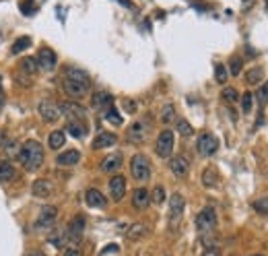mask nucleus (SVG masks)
I'll list each match as a JSON object with an SVG mask.
<instances>
[{"mask_svg": "<svg viewBox=\"0 0 268 256\" xmlns=\"http://www.w3.org/2000/svg\"><path fill=\"white\" fill-rule=\"evenodd\" d=\"M6 143H8V139H6V132H4V130H0V149H4Z\"/></svg>", "mask_w": 268, "mask_h": 256, "instance_id": "nucleus-46", "label": "nucleus"}, {"mask_svg": "<svg viewBox=\"0 0 268 256\" xmlns=\"http://www.w3.org/2000/svg\"><path fill=\"white\" fill-rule=\"evenodd\" d=\"M60 110H62V116H66L71 122H83L85 120V107L81 103H74V102H66V103H60Z\"/></svg>", "mask_w": 268, "mask_h": 256, "instance_id": "nucleus-10", "label": "nucleus"}, {"mask_svg": "<svg viewBox=\"0 0 268 256\" xmlns=\"http://www.w3.org/2000/svg\"><path fill=\"white\" fill-rule=\"evenodd\" d=\"M148 203H151V194H148V190L146 188H136L134 190V194H132V206L134 209H138V211H143V209H146L148 206Z\"/></svg>", "mask_w": 268, "mask_h": 256, "instance_id": "nucleus-19", "label": "nucleus"}, {"mask_svg": "<svg viewBox=\"0 0 268 256\" xmlns=\"http://www.w3.org/2000/svg\"><path fill=\"white\" fill-rule=\"evenodd\" d=\"M252 110H254V95L252 93H244V97H242V112L250 114Z\"/></svg>", "mask_w": 268, "mask_h": 256, "instance_id": "nucleus-36", "label": "nucleus"}, {"mask_svg": "<svg viewBox=\"0 0 268 256\" xmlns=\"http://www.w3.org/2000/svg\"><path fill=\"white\" fill-rule=\"evenodd\" d=\"M202 256H221V254H219V250H215V248H211V250H206V252H204Z\"/></svg>", "mask_w": 268, "mask_h": 256, "instance_id": "nucleus-47", "label": "nucleus"}, {"mask_svg": "<svg viewBox=\"0 0 268 256\" xmlns=\"http://www.w3.org/2000/svg\"><path fill=\"white\" fill-rule=\"evenodd\" d=\"M240 73H242V58H233L231 66H229V75H231V77H237Z\"/></svg>", "mask_w": 268, "mask_h": 256, "instance_id": "nucleus-41", "label": "nucleus"}, {"mask_svg": "<svg viewBox=\"0 0 268 256\" xmlns=\"http://www.w3.org/2000/svg\"><path fill=\"white\" fill-rule=\"evenodd\" d=\"M118 143V136L114 132H99L93 141V149L99 151V149H107V147H114Z\"/></svg>", "mask_w": 268, "mask_h": 256, "instance_id": "nucleus-18", "label": "nucleus"}, {"mask_svg": "<svg viewBox=\"0 0 268 256\" xmlns=\"http://www.w3.org/2000/svg\"><path fill=\"white\" fill-rule=\"evenodd\" d=\"M66 132H68V134H73L74 139H83V136L87 134V126H85L83 122H68Z\"/></svg>", "mask_w": 268, "mask_h": 256, "instance_id": "nucleus-28", "label": "nucleus"}, {"mask_svg": "<svg viewBox=\"0 0 268 256\" xmlns=\"http://www.w3.org/2000/svg\"><path fill=\"white\" fill-rule=\"evenodd\" d=\"M29 46H31V39H29V37H19L17 39V42L13 44V48H11V52L13 54H21L23 50H27V48Z\"/></svg>", "mask_w": 268, "mask_h": 256, "instance_id": "nucleus-33", "label": "nucleus"}, {"mask_svg": "<svg viewBox=\"0 0 268 256\" xmlns=\"http://www.w3.org/2000/svg\"><path fill=\"white\" fill-rule=\"evenodd\" d=\"M118 250H120V248H118V246H116V244H110V246H105V248L101 250V256H105V254H110V252H118Z\"/></svg>", "mask_w": 268, "mask_h": 256, "instance_id": "nucleus-45", "label": "nucleus"}, {"mask_svg": "<svg viewBox=\"0 0 268 256\" xmlns=\"http://www.w3.org/2000/svg\"><path fill=\"white\" fill-rule=\"evenodd\" d=\"M56 219H58V209L52 205L48 206H42V211H39V217L35 221V230L37 231H46V230H52L56 225Z\"/></svg>", "mask_w": 268, "mask_h": 256, "instance_id": "nucleus-6", "label": "nucleus"}, {"mask_svg": "<svg viewBox=\"0 0 268 256\" xmlns=\"http://www.w3.org/2000/svg\"><path fill=\"white\" fill-rule=\"evenodd\" d=\"M145 134H146V126L143 122H134V124H130V128H128L126 136H128V141H130V143L138 145V143L145 141Z\"/></svg>", "mask_w": 268, "mask_h": 256, "instance_id": "nucleus-20", "label": "nucleus"}, {"mask_svg": "<svg viewBox=\"0 0 268 256\" xmlns=\"http://www.w3.org/2000/svg\"><path fill=\"white\" fill-rule=\"evenodd\" d=\"M262 77H264L262 68L260 66H254V68H250V71L245 73V83L247 85H258V83L262 81Z\"/></svg>", "mask_w": 268, "mask_h": 256, "instance_id": "nucleus-29", "label": "nucleus"}, {"mask_svg": "<svg viewBox=\"0 0 268 256\" xmlns=\"http://www.w3.org/2000/svg\"><path fill=\"white\" fill-rule=\"evenodd\" d=\"M223 100H227L229 103H233V102L240 100V93H237L235 87H225V89H223Z\"/></svg>", "mask_w": 268, "mask_h": 256, "instance_id": "nucleus-39", "label": "nucleus"}, {"mask_svg": "<svg viewBox=\"0 0 268 256\" xmlns=\"http://www.w3.org/2000/svg\"><path fill=\"white\" fill-rule=\"evenodd\" d=\"M184 206H186L184 196L177 194V192L171 194V199H170V225L171 228H175V225L180 223L182 215H184Z\"/></svg>", "mask_w": 268, "mask_h": 256, "instance_id": "nucleus-9", "label": "nucleus"}, {"mask_svg": "<svg viewBox=\"0 0 268 256\" xmlns=\"http://www.w3.org/2000/svg\"><path fill=\"white\" fill-rule=\"evenodd\" d=\"M254 209L260 213V215H268V199H260L254 203Z\"/></svg>", "mask_w": 268, "mask_h": 256, "instance_id": "nucleus-42", "label": "nucleus"}, {"mask_svg": "<svg viewBox=\"0 0 268 256\" xmlns=\"http://www.w3.org/2000/svg\"><path fill=\"white\" fill-rule=\"evenodd\" d=\"M112 105H114V97L107 91H95V95L91 97V107H93V110H97V112L110 110Z\"/></svg>", "mask_w": 268, "mask_h": 256, "instance_id": "nucleus-13", "label": "nucleus"}, {"mask_svg": "<svg viewBox=\"0 0 268 256\" xmlns=\"http://www.w3.org/2000/svg\"><path fill=\"white\" fill-rule=\"evenodd\" d=\"M37 110H39V116L44 118L46 122H58L62 118V110H60V105L54 103V102H49V100H44V102H39L37 105Z\"/></svg>", "mask_w": 268, "mask_h": 256, "instance_id": "nucleus-7", "label": "nucleus"}, {"mask_svg": "<svg viewBox=\"0 0 268 256\" xmlns=\"http://www.w3.org/2000/svg\"><path fill=\"white\" fill-rule=\"evenodd\" d=\"M217 182H219V178H217V172L215 170H204L202 172V184L206 186V188H213V186H217Z\"/></svg>", "mask_w": 268, "mask_h": 256, "instance_id": "nucleus-31", "label": "nucleus"}, {"mask_svg": "<svg viewBox=\"0 0 268 256\" xmlns=\"http://www.w3.org/2000/svg\"><path fill=\"white\" fill-rule=\"evenodd\" d=\"M31 194L35 196V199H48V196L54 194V184L49 180L39 178V180H35L31 184Z\"/></svg>", "mask_w": 268, "mask_h": 256, "instance_id": "nucleus-12", "label": "nucleus"}, {"mask_svg": "<svg viewBox=\"0 0 268 256\" xmlns=\"http://www.w3.org/2000/svg\"><path fill=\"white\" fill-rule=\"evenodd\" d=\"M4 100H6V95H4V91H2V85H0V107L4 105Z\"/></svg>", "mask_w": 268, "mask_h": 256, "instance_id": "nucleus-48", "label": "nucleus"}, {"mask_svg": "<svg viewBox=\"0 0 268 256\" xmlns=\"http://www.w3.org/2000/svg\"><path fill=\"white\" fill-rule=\"evenodd\" d=\"M254 256H260V254H254Z\"/></svg>", "mask_w": 268, "mask_h": 256, "instance_id": "nucleus-50", "label": "nucleus"}, {"mask_svg": "<svg viewBox=\"0 0 268 256\" xmlns=\"http://www.w3.org/2000/svg\"><path fill=\"white\" fill-rule=\"evenodd\" d=\"M17 178V170L11 161H0V180L2 182H11Z\"/></svg>", "mask_w": 268, "mask_h": 256, "instance_id": "nucleus-26", "label": "nucleus"}, {"mask_svg": "<svg viewBox=\"0 0 268 256\" xmlns=\"http://www.w3.org/2000/svg\"><path fill=\"white\" fill-rule=\"evenodd\" d=\"M227 77H229V71H227V66L225 64H217L215 66V78H217V83H225L227 81Z\"/></svg>", "mask_w": 268, "mask_h": 256, "instance_id": "nucleus-35", "label": "nucleus"}, {"mask_svg": "<svg viewBox=\"0 0 268 256\" xmlns=\"http://www.w3.org/2000/svg\"><path fill=\"white\" fill-rule=\"evenodd\" d=\"M256 102L260 103V105H266V103H268V81L256 91Z\"/></svg>", "mask_w": 268, "mask_h": 256, "instance_id": "nucleus-37", "label": "nucleus"}, {"mask_svg": "<svg viewBox=\"0 0 268 256\" xmlns=\"http://www.w3.org/2000/svg\"><path fill=\"white\" fill-rule=\"evenodd\" d=\"M83 231H85V217L76 215V217H73L71 225H68V233H71V238H81Z\"/></svg>", "mask_w": 268, "mask_h": 256, "instance_id": "nucleus-24", "label": "nucleus"}, {"mask_svg": "<svg viewBox=\"0 0 268 256\" xmlns=\"http://www.w3.org/2000/svg\"><path fill=\"white\" fill-rule=\"evenodd\" d=\"M196 149H198V153H200L202 157H211V155L217 153V149H219V141H217L211 132H204V134L198 136Z\"/></svg>", "mask_w": 268, "mask_h": 256, "instance_id": "nucleus-8", "label": "nucleus"}, {"mask_svg": "<svg viewBox=\"0 0 268 256\" xmlns=\"http://www.w3.org/2000/svg\"><path fill=\"white\" fill-rule=\"evenodd\" d=\"M85 203H87V206H93V209H105L107 199L97 188H89L85 192Z\"/></svg>", "mask_w": 268, "mask_h": 256, "instance_id": "nucleus-16", "label": "nucleus"}, {"mask_svg": "<svg viewBox=\"0 0 268 256\" xmlns=\"http://www.w3.org/2000/svg\"><path fill=\"white\" fill-rule=\"evenodd\" d=\"M37 71H39V66H37V60H35V58H31V56L23 58L21 66H19V73H21V75H25V77H33V75H35Z\"/></svg>", "mask_w": 268, "mask_h": 256, "instance_id": "nucleus-25", "label": "nucleus"}, {"mask_svg": "<svg viewBox=\"0 0 268 256\" xmlns=\"http://www.w3.org/2000/svg\"><path fill=\"white\" fill-rule=\"evenodd\" d=\"M161 122H163V124H171V122H175V107H173L171 103L163 105V110H161Z\"/></svg>", "mask_w": 268, "mask_h": 256, "instance_id": "nucleus-32", "label": "nucleus"}, {"mask_svg": "<svg viewBox=\"0 0 268 256\" xmlns=\"http://www.w3.org/2000/svg\"><path fill=\"white\" fill-rule=\"evenodd\" d=\"M145 233H146L145 223H132V228L128 230V240H141Z\"/></svg>", "mask_w": 268, "mask_h": 256, "instance_id": "nucleus-30", "label": "nucleus"}, {"mask_svg": "<svg viewBox=\"0 0 268 256\" xmlns=\"http://www.w3.org/2000/svg\"><path fill=\"white\" fill-rule=\"evenodd\" d=\"M177 132H180L182 136H192L194 134V128L188 124L186 120H177Z\"/></svg>", "mask_w": 268, "mask_h": 256, "instance_id": "nucleus-40", "label": "nucleus"}, {"mask_svg": "<svg viewBox=\"0 0 268 256\" xmlns=\"http://www.w3.org/2000/svg\"><path fill=\"white\" fill-rule=\"evenodd\" d=\"M64 143H66V132L64 130L49 132V136H48V147H49V149L58 151V149H62V147H64Z\"/></svg>", "mask_w": 268, "mask_h": 256, "instance_id": "nucleus-23", "label": "nucleus"}, {"mask_svg": "<svg viewBox=\"0 0 268 256\" xmlns=\"http://www.w3.org/2000/svg\"><path fill=\"white\" fill-rule=\"evenodd\" d=\"M48 242L54 246V248H62V246H66L68 242H71V233H68V230H62V228H58L54 233H49V238Z\"/></svg>", "mask_w": 268, "mask_h": 256, "instance_id": "nucleus-22", "label": "nucleus"}, {"mask_svg": "<svg viewBox=\"0 0 268 256\" xmlns=\"http://www.w3.org/2000/svg\"><path fill=\"white\" fill-rule=\"evenodd\" d=\"M151 201H153L155 205H163V203H165V188H163V186H155Z\"/></svg>", "mask_w": 268, "mask_h": 256, "instance_id": "nucleus-38", "label": "nucleus"}, {"mask_svg": "<svg viewBox=\"0 0 268 256\" xmlns=\"http://www.w3.org/2000/svg\"><path fill=\"white\" fill-rule=\"evenodd\" d=\"M170 170L173 176H177V178H184V176L190 172V163H188L186 157L182 155H177V157H171V161H170Z\"/></svg>", "mask_w": 268, "mask_h": 256, "instance_id": "nucleus-17", "label": "nucleus"}, {"mask_svg": "<svg viewBox=\"0 0 268 256\" xmlns=\"http://www.w3.org/2000/svg\"><path fill=\"white\" fill-rule=\"evenodd\" d=\"M105 120H107V122H112L114 126H122V116L118 114V110H116L114 105L110 107V110H105Z\"/></svg>", "mask_w": 268, "mask_h": 256, "instance_id": "nucleus-34", "label": "nucleus"}, {"mask_svg": "<svg viewBox=\"0 0 268 256\" xmlns=\"http://www.w3.org/2000/svg\"><path fill=\"white\" fill-rule=\"evenodd\" d=\"M78 161H81V153H78L76 149H68L64 153H60L56 157V163L62 165V167H68V165H76Z\"/></svg>", "mask_w": 268, "mask_h": 256, "instance_id": "nucleus-21", "label": "nucleus"}, {"mask_svg": "<svg viewBox=\"0 0 268 256\" xmlns=\"http://www.w3.org/2000/svg\"><path fill=\"white\" fill-rule=\"evenodd\" d=\"M215 228H217L215 209H213V206H204V209L198 213V217H196V230H198V233H200V235L208 238Z\"/></svg>", "mask_w": 268, "mask_h": 256, "instance_id": "nucleus-3", "label": "nucleus"}, {"mask_svg": "<svg viewBox=\"0 0 268 256\" xmlns=\"http://www.w3.org/2000/svg\"><path fill=\"white\" fill-rule=\"evenodd\" d=\"M173 145H175V134L171 130H161L157 136V143H155V151L159 157H171V151H173Z\"/></svg>", "mask_w": 268, "mask_h": 256, "instance_id": "nucleus-5", "label": "nucleus"}, {"mask_svg": "<svg viewBox=\"0 0 268 256\" xmlns=\"http://www.w3.org/2000/svg\"><path fill=\"white\" fill-rule=\"evenodd\" d=\"M122 153H112V155H105L103 157V161H101V172H105V174H114V172H118L122 167Z\"/></svg>", "mask_w": 268, "mask_h": 256, "instance_id": "nucleus-14", "label": "nucleus"}, {"mask_svg": "<svg viewBox=\"0 0 268 256\" xmlns=\"http://www.w3.org/2000/svg\"><path fill=\"white\" fill-rule=\"evenodd\" d=\"M124 107H126V112L134 114V112H136V102H132V100H124Z\"/></svg>", "mask_w": 268, "mask_h": 256, "instance_id": "nucleus-44", "label": "nucleus"}, {"mask_svg": "<svg viewBox=\"0 0 268 256\" xmlns=\"http://www.w3.org/2000/svg\"><path fill=\"white\" fill-rule=\"evenodd\" d=\"M110 194L116 203L124 199V194H126V178L124 176H114L110 180Z\"/></svg>", "mask_w": 268, "mask_h": 256, "instance_id": "nucleus-15", "label": "nucleus"}, {"mask_svg": "<svg viewBox=\"0 0 268 256\" xmlns=\"http://www.w3.org/2000/svg\"><path fill=\"white\" fill-rule=\"evenodd\" d=\"M130 174L136 182H146L151 178V161H148L145 155L136 153L130 161Z\"/></svg>", "mask_w": 268, "mask_h": 256, "instance_id": "nucleus-4", "label": "nucleus"}, {"mask_svg": "<svg viewBox=\"0 0 268 256\" xmlns=\"http://www.w3.org/2000/svg\"><path fill=\"white\" fill-rule=\"evenodd\" d=\"M19 161L27 172H37L44 163V147L37 141H27L17 153Z\"/></svg>", "mask_w": 268, "mask_h": 256, "instance_id": "nucleus-2", "label": "nucleus"}, {"mask_svg": "<svg viewBox=\"0 0 268 256\" xmlns=\"http://www.w3.org/2000/svg\"><path fill=\"white\" fill-rule=\"evenodd\" d=\"M62 256H83V250H81V238H71L64 246V254Z\"/></svg>", "mask_w": 268, "mask_h": 256, "instance_id": "nucleus-27", "label": "nucleus"}, {"mask_svg": "<svg viewBox=\"0 0 268 256\" xmlns=\"http://www.w3.org/2000/svg\"><path fill=\"white\" fill-rule=\"evenodd\" d=\"M29 256H44V254H42V252H31Z\"/></svg>", "mask_w": 268, "mask_h": 256, "instance_id": "nucleus-49", "label": "nucleus"}, {"mask_svg": "<svg viewBox=\"0 0 268 256\" xmlns=\"http://www.w3.org/2000/svg\"><path fill=\"white\" fill-rule=\"evenodd\" d=\"M33 0H25V2H21V11L25 13V15H31L33 13Z\"/></svg>", "mask_w": 268, "mask_h": 256, "instance_id": "nucleus-43", "label": "nucleus"}, {"mask_svg": "<svg viewBox=\"0 0 268 256\" xmlns=\"http://www.w3.org/2000/svg\"><path fill=\"white\" fill-rule=\"evenodd\" d=\"M35 60H37V66L42 68V71L49 73V71H54V68H56L58 58H56V52H54V50H49V48H42V50L37 52Z\"/></svg>", "mask_w": 268, "mask_h": 256, "instance_id": "nucleus-11", "label": "nucleus"}, {"mask_svg": "<svg viewBox=\"0 0 268 256\" xmlns=\"http://www.w3.org/2000/svg\"><path fill=\"white\" fill-rule=\"evenodd\" d=\"M62 87L68 97L73 100H81L89 93L91 89V77H89L83 68H68L66 75H64V81H62Z\"/></svg>", "mask_w": 268, "mask_h": 256, "instance_id": "nucleus-1", "label": "nucleus"}]
</instances>
